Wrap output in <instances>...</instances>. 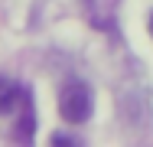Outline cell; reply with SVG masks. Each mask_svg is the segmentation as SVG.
Returning a JSON list of instances; mask_svg holds the SVG:
<instances>
[{"label": "cell", "mask_w": 153, "mask_h": 147, "mask_svg": "<svg viewBox=\"0 0 153 147\" xmlns=\"http://www.w3.org/2000/svg\"><path fill=\"white\" fill-rule=\"evenodd\" d=\"M121 0H82L85 13H88V23L98 29H114V10H117Z\"/></svg>", "instance_id": "7a4b0ae2"}, {"label": "cell", "mask_w": 153, "mask_h": 147, "mask_svg": "<svg viewBox=\"0 0 153 147\" xmlns=\"http://www.w3.org/2000/svg\"><path fill=\"white\" fill-rule=\"evenodd\" d=\"M150 36H153V13H150Z\"/></svg>", "instance_id": "277c9868"}, {"label": "cell", "mask_w": 153, "mask_h": 147, "mask_svg": "<svg viewBox=\"0 0 153 147\" xmlns=\"http://www.w3.org/2000/svg\"><path fill=\"white\" fill-rule=\"evenodd\" d=\"M26 92H30V88L16 85L13 79H0V115H3V111H13V108L26 98Z\"/></svg>", "instance_id": "3957f363"}, {"label": "cell", "mask_w": 153, "mask_h": 147, "mask_svg": "<svg viewBox=\"0 0 153 147\" xmlns=\"http://www.w3.org/2000/svg\"><path fill=\"white\" fill-rule=\"evenodd\" d=\"M91 88L85 85V82H65L59 92V111L62 118L68 121V124H82V121H88L91 115Z\"/></svg>", "instance_id": "6da1fadb"}]
</instances>
